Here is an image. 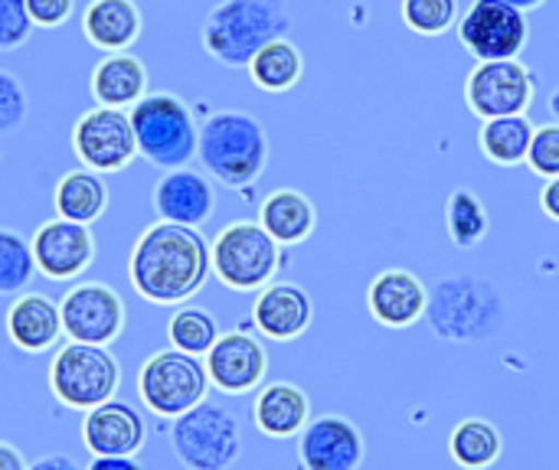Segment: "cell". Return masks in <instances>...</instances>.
Wrapping results in <instances>:
<instances>
[{
	"instance_id": "obj_1",
	"label": "cell",
	"mask_w": 559,
	"mask_h": 470,
	"mask_svg": "<svg viewBox=\"0 0 559 470\" xmlns=\"http://www.w3.org/2000/svg\"><path fill=\"white\" fill-rule=\"evenodd\" d=\"M128 272L144 301L160 308L183 304L206 285L213 272L210 245L193 226L160 219L134 242Z\"/></svg>"
},
{
	"instance_id": "obj_2",
	"label": "cell",
	"mask_w": 559,
	"mask_h": 470,
	"mask_svg": "<svg viewBox=\"0 0 559 470\" xmlns=\"http://www.w3.org/2000/svg\"><path fill=\"white\" fill-rule=\"evenodd\" d=\"M426 321L445 344H488L508 324V298L485 275H445L429 288Z\"/></svg>"
},
{
	"instance_id": "obj_3",
	"label": "cell",
	"mask_w": 559,
	"mask_h": 470,
	"mask_svg": "<svg viewBox=\"0 0 559 470\" xmlns=\"http://www.w3.org/2000/svg\"><path fill=\"white\" fill-rule=\"evenodd\" d=\"M288 29L292 13L285 0H219L200 26V43L213 62L249 69L255 52L288 36Z\"/></svg>"
},
{
	"instance_id": "obj_4",
	"label": "cell",
	"mask_w": 559,
	"mask_h": 470,
	"mask_svg": "<svg viewBox=\"0 0 559 470\" xmlns=\"http://www.w3.org/2000/svg\"><path fill=\"white\" fill-rule=\"evenodd\" d=\"M197 160L206 177L229 190L252 186L269 164V137L249 111H213L200 124Z\"/></svg>"
},
{
	"instance_id": "obj_5",
	"label": "cell",
	"mask_w": 559,
	"mask_h": 470,
	"mask_svg": "<svg viewBox=\"0 0 559 470\" xmlns=\"http://www.w3.org/2000/svg\"><path fill=\"white\" fill-rule=\"evenodd\" d=\"M138 154L160 170H177L187 167L197 157V137L200 128L193 121V111L183 98L170 92H154L144 95L138 105L128 111Z\"/></svg>"
},
{
	"instance_id": "obj_6",
	"label": "cell",
	"mask_w": 559,
	"mask_h": 470,
	"mask_svg": "<svg viewBox=\"0 0 559 470\" xmlns=\"http://www.w3.org/2000/svg\"><path fill=\"white\" fill-rule=\"evenodd\" d=\"M170 445L187 470H229L239 461L242 432L229 409L219 402H200L174 419Z\"/></svg>"
},
{
	"instance_id": "obj_7",
	"label": "cell",
	"mask_w": 559,
	"mask_h": 470,
	"mask_svg": "<svg viewBox=\"0 0 559 470\" xmlns=\"http://www.w3.org/2000/svg\"><path fill=\"white\" fill-rule=\"evenodd\" d=\"M210 262L213 275L229 288V291H262L272 285L282 252L278 242L265 232L262 222H229L210 245Z\"/></svg>"
},
{
	"instance_id": "obj_8",
	"label": "cell",
	"mask_w": 559,
	"mask_h": 470,
	"mask_svg": "<svg viewBox=\"0 0 559 470\" xmlns=\"http://www.w3.org/2000/svg\"><path fill=\"white\" fill-rule=\"evenodd\" d=\"M118 379H121L118 360L108 353V347H95V344L72 340L49 363L52 396L62 406L82 409V412L108 402L118 389Z\"/></svg>"
},
{
	"instance_id": "obj_9",
	"label": "cell",
	"mask_w": 559,
	"mask_h": 470,
	"mask_svg": "<svg viewBox=\"0 0 559 470\" xmlns=\"http://www.w3.org/2000/svg\"><path fill=\"white\" fill-rule=\"evenodd\" d=\"M206 389H210L206 366L177 347L154 353L138 373L141 402L164 419H177L193 406H200L206 399Z\"/></svg>"
},
{
	"instance_id": "obj_10",
	"label": "cell",
	"mask_w": 559,
	"mask_h": 470,
	"mask_svg": "<svg viewBox=\"0 0 559 470\" xmlns=\"http://www.w3.org/2000/svg\"><path fill=\"white\" fill-rule=\"evenodd\" d=\"M537 95V79L521 59H491L478 62L465 79V105L475 118H504L527 115Z\"/></svg>"
},
{
	"instance_id": "obj_11",
	"label": "cell",
	"mask_w": 559,
	"mask_h": 470,
	"mask_svg": "<svg viewBox=\"0 0 559 470\" xmlns=\"http://www.w3.org/2000/svg\"><path fill=\"white\" fill-rule=\"evenodd\" d=\"M72 150L95 173H121L138 157L134 128L124 108L95 105L72 124Z\"/></svg>"
},
{
	"instance_id": "obj_12",
	"label": "cell",
	"mask_w": 559,
	"mask_h": 470,
	"mask_svg": "<svg viewBox=\"0 0 559 470\" xmlns=\"http://www.w3.org/2000/svg\"><path fill=\"white\" fill-rule=\"evenodd\" d=\"M459 39L462 46L478 59H518V52L527 46V13L504 3V0H472V7L462 13Z\"/></svg>"
},
{
	"instance_id": "obj_13",
	"label": "cell",
	"mask_w": 559,
	"mask_h": 470,
	"mask_svg": "<svg viewBox=\"0 0 559 470\" xmlns=\"http://www.w3.org/2000/svg\"><path fill=\"white\" fill-rule=\"evenodd\" d=\"M59 314H62V334L69 340H79V344L108 347L124 330V304L102 281L75 285L62 298Z\"/></svg>"
},
{
	"instance_id": "obj_14",
	"label": "cell",
	"mask_w": 559,
	"mask_h": 470,
	"mask_svg": "<svg viewBox=\"0 0 559 470\" xmlns=\"http://www.w3.org/2000/svg\"><path fill=\"white\" fill-rule=\"evenodd\" d=\"M33 262L49 281H72L79 278L95 258V236L88 226L72 219H49L33 236Z\"/></svg>"
},
{
	"instance_id": "obj_15",
	"label": "cell",
	"mask_w": 559,
	"mask_h": 470,
	"mask_svg": "<svg viewBox=\"0 0 559 470\" xmlns=\"http://www.w3.org/2000/svg\"><path fill=\"white\" fill-rule=\"evenodd\" d=\"M301 470H357L364 465V435L344 415L311 419L298 435Z\"/></svg>"
},
{
	"instance_id": "obj_16",
	"label": "cell",
	"mask_w": 559,
	"mask_h": 470,
	"mask_svg": "<svg viewBox=\"0 0 559 470\" xmlns=\"http://www.w3.org/2000/svg\"><path fill=\"white\" fill-rule=\"evenodd\" d=\"M206 376L226 396H246L259 389L269 370L265 347L249 334H219L206 353Z\"/></svg>"
},
{
	"instance_id": "obj_17",
	"label": "cell",
	"mask_w": 559,
	"mask_h": 470,
	"mask_svg": "<svg viewBox=\"0 0 559 470\" xmlns=\"http://www.w3.org/2000/svg\"><path fill=\"white\" fill-rule=\"evenodd\" d=\"M367 308L377 324H383L390 330H406V327L426 321L429 288L406 268H386L370 281Z\"/></svg>"
},
{
	"instance_id": "obj_18",
	"label": "cell",
	"mask_w": 559,
	"mask_h": 470,
	"mask_svg": "<svg viewBox=\"0 0 559 470\" xmlns=\"http://www.w3.org/2000/svg\"><path fill=\"white\" fill-rule=\"evenodd\" d=\"M314 317L311 294L295 285V281H272L259 291L252 304V324L259 327L262 337L275 344H292L298 340Z\"/></svg>"
},
{
	"instance_id": "obj_19",
	"label": "cell",
	"mask_w": 559,
	"mask_h": 470,
	"mask_svg": "<svg viewBox=\"0 0 559 470\" xmlns=\"http://www.w3.org/2000/svg\"><path fill=\"white\" fill-rule=\"evenodd\" d=\"M154 213L164 222H180V226H203L213 216L216 206V190L213 183L190 167L167 170L157 186H154Z\"/></svg>"
},
{
	"instance_id": "obj_20",
	"label": "cell",
	"mask_w": 559,
	"mask_h": 470,
	"mask_svg": "<svg viewBox=\"0 0 559 470\" xmlns=\"http://www.w3.org/2000/svg\"><path fill=\"white\" fill-rule=\"evenodd\" d=\"M82 442L92 458H134L144 445V419L124 402H102L82 422Z\"/></svg>"
},
{
	"instance_id": "obj_21",
	"label": "cell",
	"mask_w": 559,
	"mask_h": 470,
	"mask_svg": "<svg viewBox=\"0 0 559 470\" xmlns=\"http://www.w3.org/2000/svg\"><path fill=\"white\" fill-rule=\"evenodd\" d=\"M82 33L102 52H128L141 36V10L134 0H88Z\"/></svg>"
},
{
	"instance_id": "obj_22",
	"label": "cell",
	"mask_w": 559,
	"mask_h": 470,
	"mask_svg": "<svg viewBox=\"0 0 559 470\" xmlns=\"http://www.w3.org/2000/svg\"><path fill=\"white\" fill-rule=\"evenodd\" d=\"M62 334V314L59 304L49 301L46 294H20L10 311H7V337L26 350V353H43L49 350Z\"/></svg>"
},
{
	"instance_id": "obj_23",
	"label": "cell",
	"mask_w": 559,
	"mask_h": 470,
	"mask_svg": "<svg viewBox=\"0 0 559 470\" xmlns=\"http://www.w3.org/2000/svg\"><path fill=\"white\" fill-rule=\"evenodd\" d=\"M255 429L269 438H298L311 422V402L295 383H269L252 406Z\"/></svg>"
},
{
	"instance_id": "obj_24",
	"label": "cell",
	"mask_w": 559,
	"mask_h": 470,
	"mask_svg": "<svg viewBox=\"0 0 559 470\" xmlns=\"http://www.w3.org/2000/svg\"><path fill=\"white\" fill-rule=\"evenodd\" d=\"M92 98L108 108H131L147 95V69L138 56L131 52H108L98 59L88 79Z\"/></svg>"
},
{
	"instance_id": "obj_25",
	"label": "cell",
	"mask_w": 559,
	"mask_h": 470,
	"mask_svg": "<svg viewBox=\"0 0 559 470\" xmlns=\"http://www.w3.org/2000/svg\"><path fill=\"white\" fill-rule=\"evenodd\" d=\"M259 222L278 245H301L318 226L314 203L298 190H272L259 206Z\"/></svg>"
},
{
	"instance_id": "obj_26",
	"label": "cell",
	"mask_w": 559,
	"mask_h": 470,
	"mask_svg": "<svg viewBox=\"0 0 559 470\" xmlns=\"http://www.w3.org/2000/svg\"><path fill=\"white\" fill-rule=\"evenodd\" d=\"M52 206L62 219H72V222H95L105 206H108V186L102 183V177L95 170H69L59 183H56V193H52Z\"/></svg>"
},
{
	"instance_id": "obj_27",
	"label": "cell",
	"mask_w": 559,
	"mask_h": 470,
	"mask_svg": "<svg viewBox=\"0 0 559 470\" xmlns=\"http://www.w3.org/2000/svg\"><path fill=\"white\" fill-rule=\"evenodd\" d=\"M534 141V124L527 115H504V118H488L481 121L478 131V147L481 154L498 164V167H518L527 164V150Z\"/></svg>"
},
{
	"instance_id": "obj_28",
	"label": "cell",
	"mask_w": 559,
	"mask_h": 470,
	"mask_svg": "<svg viewBox=\"0 0 559 470\" xmlns=\"http://www.w3.org/2000/svg\"><path fill=\"white\" fill-rule=\"evenodd\" d=\"M301 75H305V56H301V49L288 36L272 39L249 62V79L255 82V88L272 92V95L292 92L301 82Z\"/></svg>"
},
{
	"instance_id": "obj_29",
	"label": "cell",
	"mask_w": 559,
	"mask_h": 470,
	"mask_svg": "<svg viewBox=\"0 0 559 470\" xmlns=\"http://www.w3.org/2000/svg\"><path fill=\"white\" fill-rule=\"evenodd\" d=\"M504 451V438L488 419H465L452 429L449 455L462 470H488Z\"/></svg>"
},
{
	"instance_id": "obj_30",
	"label": "cell",
	"mask_w": 559,
	"mask_h": 470,
	"mask_svg": "<svg viewBox=\"0 0 559 470\" xmlns=\"http://www.w3.org/2000/svg\"><path fill=\"white\" fill-rule=\"evenodd\" d=\"M445 226H449V239H452L455 249L481 245L485 236H488V206H485V200L468 186L452 190L449 203H445Z\"/></svg>"
},
{
	"instance_id": "obj_31",
	"label": "cell",
	"mask_w": 559,
	"mask_h": 470,
	"mask_svg": "<svg viewBox=\"0 0 559 470\" xmlns=\"http://www.w3.org/2000/svg\"><path fill=\"white\" fill-rule=\"evenodd\" d=\"M167 337L177 350L190 353V357H206L210 347L219 337L216 317L203 308H180L177 314H170L167 321Z\"/></svg>"
},
{
	"instance_id": "obj_32",
	"label": "cell",
	"mask_w": 559,
	"mask_h": 470,
	"mask_svg": "<svg viewBox=\"0 0 559 470\" xmlns=\"http://www.w3.org/2000/svg\"><path fill=\"white\" fill-rule=\"evenodd\" d=\"M33 272V245L13 229H0V294H20Z\"/></svg>"
},
{
	"instance_id": "obj_33",
	"label": "cell",
	"mask_w": 559,
	"mask_h": 470,
	"mask_svg": "<svg viewBox=\"0 0 559 470\" xmlns=\"http://www.w3.org/2000/svg\"><path fill=\"white\" fill-rule=\"evenodd\" d=\"M403 23L419 36H445L459 23V0H403Z\"/></svg>"
},
{
	"instance_id": "obj_34",
	"label": "cell",
	"mask_w": 559,
	"mask_h": 470,
	"mask_svg": "<svg viewBox=\"0 0 559 470\" xmlns=\"http://www.w3.org/2000/svg\"><path fill=\"white\" fill-rule=\"evenodd\" d=\"M527 167L544 177V180H554L559 177V124H540L534 128V141H531V150H527Z\"/></svg>"
},
{
	"instance_id": "obj_35",
	"label": "cell",
	"mask_w": 559,
	"mask_h": 470,
	"mask_svg": "<svg viewBox=\"0 0 559 470\" xmlns=\"http://www.w3.org/2000/svg\"><path fill=\"white\" fill-rule=\"evenodd\" d=\"M26 111H29V105H26L23 82L13 72L0 69V134L20 131L26 121Z\"/></svg>"
},
{
	"instance_id": "obj_36",
	"label": "cell",
	"mask_w": 559,
	"mask_h": 470,
	"mask_svg": "<svg viewBox=\"0 0 559 470\" xmlns=\"http://www.w3.org/2000/svg\"><path fill=\"white\" fill-rule=\"evenodd\" d=\"M33 33V16L26 0H0V52L20 49Z\"/></svg>"
},
{
	"instance_id": "obj_37",
	"label": "cell",
	"mask_w": 559,
	"mask_h": 470,
	"mask_svg": "<svg viewBox=\"0 0 559 470\" xmlns=\"http://www.w3.org/2000/svg\"><path fill=\"white\" fill-rule=\"evenodd\" d=\"M72 0H26V10L33 16V26L43 29H56L72 16Z\"/></svg>"
},
{
	"instance_id": "obj_38",
	"label": "cell",
	"mask_w": 559,
	"mask_h": 470,
	"mask_svg": "<svg viewBox=\"0 0 559 470\" xmlns=\"http://www.w3.org/2000/svg\"><path fill=\"white\" fill-rule=\"evenodd\" d=\"M540 209H544L550 219H557L559 222V177L544 183V190H540Z\"/></svg>"
},
{
	"instance_id": "obj_39",
	"label": "cell",
	"mask_w": 559,
	"mask_h": 470,
	"mask_svg": "<svg viewBox=\"0 0 559 470\" xmlns=\"http://www.w3.org/2000/svg\"><path fill=\"white\" fill-rule=\"evenodd\" d=\"M85 470H141L134 458H92Z\"/></svg>"
},
{
	"instance_id": "obj_40",
	"label": "cell",
	"mask_w": 559,
	"mask_h": 470,
	"mask_svg": "<svg viewBox=\"0 0 559 470\" xmlns=\"http://www.w3.org/2000/svg\"><path fill=\"white\" fill-rule=\"evenodd\" d=\"M0 470H29V465L23 461V455L13 445L0 442Z\"/></svg>"
},
{
	"instance_id": "obj_41",
	"label": "cell",
	"mask_w": 559,
	"mask_h": 470,
	"mask_svg": "<svg viewBox=\"0 0 559 470\" xmlns=\"http://www.w3.org/2000/svg\"><path fill=\"white\" fill-rule=\"evenodd\" d=\"M29 470H85L79 468L72 458H66V455H49V458H39L36 465H29Z\"/></svg>"
},
{
	"instance_id": "obj_42",
	"label": "cell",
	"mask_w": 559,
	"mask_h": 470,
	"mask_svg": "<svg viewBox=\"0 0 559 470\" xmlns=\"http://www.w3.org/2000/svg\"><path fill=\"white\" fill-rule=\"evenodd\" d=\"M504 3H511V7H518V10H524V13H527V10H540L547 0H504Z\"/></svg>"
},
{
	"instance_id": "obj_43",
	"label": "cell",
	"mask_w": 559,
	"mask_h": 470,
	"mask_svg": "<svg viewBox=\"0 0 559 470\" xmlns=\"http://www.w3.org/2000/svg\"><path fill=\"white\" fill-rule=\"evenodd\" d=\"M547 111H550V118L559 124V88L550 95V101H547Z\"/></svg>"
}]
</instances>
